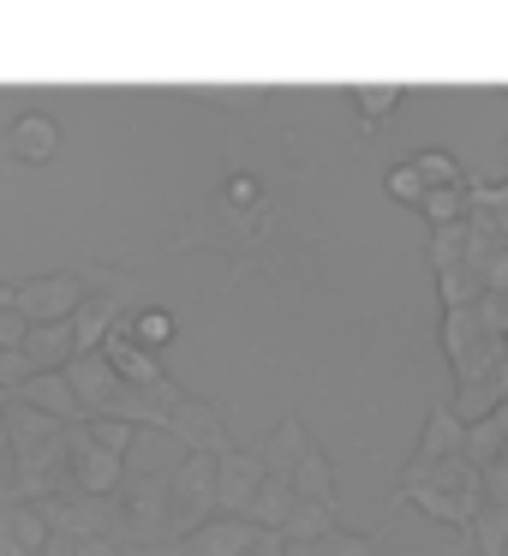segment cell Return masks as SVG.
<instances>
[{
  "label": "cell",
  "instance_id": "obj_11",
  "mask_svg": "<svg viewBox=\"0 0 508 556\" xmlns=\"http://www.w3.org/2000/svg\"><path fill=\"white\" fill-rule=\"evenodd\" d=\"M13 401H25V407L49 413V419H61V425H90V413H85V401H78V389L66 383V371L30 377L25 389H13Z\"/></svg>",
  "mask_w": 508,
  "mask_h": 556
},
{
  "label": "cell",
  "instance_id": "obj_13",
  "mask_svg": "<svg viewBox=\"0 0 508 556\" xmlns=\"http://www.w3.org/2000/svg\"><path fill=\"white\" fill-rule=\"evenodd\" d=\"M257 455H264V467H269V472L293 479V472H300V460L312 455V437H305V425H300V419H281L276 431H269V443L257 448Z\"/></svg>",
  "mask_w": 508,
  "mask_h": 556
},
{
  "label": "cell",
  "instance_id": "obj_21",
  "mask_svg": "<svg viewBox=\"0 0 508 556\" xmlns=\"http://www.w3.org/2000/svg\"><path fill=\"white\" fill-rule=\"evenodd\" d=\"M126 329H132V336L144 341L150 353H162V348H168V341H174V329H180V324H174L168 312H156V305H138V312L126 317Z\"/></svg>",
  "mask_w": 508,
  "mask_h": 556
},
{
  "label": "cell",
  "instance_id": "obj_20",
  "mask_svg": "<svg viewBox=\"0 0 508 556\" xmlns=\"http://www.w3.org/2000/svg\"><path fill=\"white\" fill-rule=\"evenodd\" d=\"M412 168L424 174V186H431V192H443V186H472L467 168H460L448 150H419V156H412Z\"/></svg>",
  "mask_w": 508,
  "mask_h": 556
},
{
  "label": "cell",
  "instance_id": "obj_15",
  "mask_svg": "<svg viewBox=\"0 0 508 556\" xmlns=\"http://www.w3.org/2000/svg\"><path fill=\"white\" fill-rule=\"evenodd\" d=\"M329 532H341V508H329V503H300L288 515V527H281V539L288 544H317V539H329Z\"/></svg>",
  "mask_w": 508,
  "mask_h": 556
},
{
  "label": "cell",
  "instance_id": "obj_27",
  "mask_svg": "<svg viewBox=\"0 0 508 556\" xmlns=\"http://www.w3.org/2000/svg\"><path fill=\"white\" fill-rule=\"evenodd\" d=\"M252 556H293V551H288V539H281V532H257Z\"/></svg>",
  "mask_w": 508,
  "mask_h": 556
},
{
  "label": "cell",
  "instance_id": "obj_7",
  "mask_svg": "<svg viewBox=\"0 0 508 556\" xmlns=\"http://www.w3.org/2000/svg\"><path fill=\"white\" fill-rule=\"evenodd\" d=\"M257 532L264 527H252L245 515H216V520H204L192 539H174L168 556H252Z\"/></svg>",
  "mask_w": 508,
  "mask_h": 556
},
{
  "label": "cell",
  "instance_id": "obj_12",
  "mask_svg": "<svg viewBox=\"0 0 508 556\" xmlns=\"http://www.w3.org/2000/svg\"><path fill=\"white\" fill-rule=\"evenodd\" d=\"M467 455V425H460L455 407H436L431 419H424V437H419V455H412V472L424 467H443V460Z\"/></svg>",
  "mask_w": 508,
  "mask_h": 556
},
{
  "label": "cell",
  "instance_id": "obj_26",
  "mask_svg": "<svg viewBox=\"0 0 508 556\" xmlns=\"http://www.w3.org/2000/svg\"><path fill=\"white\" fill-rule=\"evenodd\" d=\"M25 312H18V305H13V312H0V353H13L18 348V341H25Z\"/></svg>",
  "mask_w": 508,
  "mask_h": 556
},
{
  "label": "cell",
  "instance_id": "obj_22",
  "mask_svg": "<svg viewBox=\"0 0 508 556\" xmlns=\"http://www.w3.org/2000/svg\"><path fill=\"white\" fill-rule=\"evenodd\" d=\"M389 198H401V204H412V210H424V198H431V186H424V174L412 168V162H401V168H389Z\"/></svg>",
  "mask_w": 508,
  "mask_h": 556
},
{
  "label": "cell",
  "instance_id": "obj_30",
  "mask_svg": "<svg viewBox=\"0 0 508 556\" xmlns=\"http://www.w3.org/2000/svg\"><path fill=\"white\" fill-rule=\"evenodd\" d=\"M496 300H503V336H508V293H496Z\"/></svg>",
  "mask_w": 508,
  "mask_h": 556
},
{
  "label": "cell",
  "instance_id": "obj_33",
  "mask_svg": "<svg viewBox=\"0 0 508 556\" xmlns=\"http://www.w3.org/2000/svg\"><path fill=\"white\" fill-rule=\"evenodd\" d=\"M0 520H7V508H0Z\"/></svg>",
  "mask_w": 508,
  "mask_h": 556
},
{
  "label": "cell",
  "instance_id": "obj_6",
  "mask_svg": "<svg viewBox=\"0 0 508 556\" xmlns=\"http://www.w3.org/2000/svg\"><path fill=\"white\" fill-rule=\"evenodd\" d=\"M269 467L257 448H233L216 460V515H252L257 491H264Z\"/></svg>",
  "mask_w": 508,
  "mask_h": 556
},
{
  "label": "cell",
  "instance_id": "obj_3",
  "mask_svg": "<svg viewBox=\"0 0 508 556\" xmlns=\"http://www.w3.org/2000/svg\"><path fill=\"white\" fill-rule=\"evenodd\" d=\"M85 300H90V288H85V276H78L73 264L54 269V276L25 281V288L13 293V305L25 312V324H66V317H78Z\"/></svg>",
  "mask_w": 508,
  "mask_h": 556
},
{
  "label": "cell",
  "instance_id": "obj_17",
  "mask_svg": "<svg viewBox=\"0 0 508 556\" xmlns=\"http://www.w3.org/2000/svg\"><path fill=\"white\" fill-rule=\"evenodd\" d=\"M0 527L13 532V539L25 544L30 556H42V544L54 539V527L42 520V508H37V503H18V508H7V520H0Z\"/></svg>",
  "mask_w": 508,
  "mask_h": 556
},
{
  "label": "cell",
  "instance_id": "obj_14",
  "mask_svg": "<svg viewBox=\"0 0 508 556\" xmlns=\"http://www.w3.org/2000/svg\"><path fill=\"white\" fill-rule=\"evenodd\" d=\"M300 508V491H293V479H281V472H269L264 479V491H257V503H252V527H264V532H281L288 527V515Z\"/></svg>",
  "mask_w": 508,
  "mask_h": 556
},
{
  "label": "cell",
  "instance_id": "obj_16",
  "mask_svg": "<svg viewBox=\"0 0 508 556\" xmlns=\"http://www.w3.org/2000/svg\"><path fill=\"white\" fill-rule=\"evenodd\" d=\"M293 491H300V503H329V508L341 503V496H335V467H329L323 448H312V455L300 460V472H293Z\"/></svg>",
  "mask_w": 508,
  "mask_h": 556
},
{
  "label": "cell",
  "instance_id": "obj_18",
  "mask_svg": "<svg viewBox=\"0 0 508 556\" xmlns=\"http://www.w3.org/2000/svg\"><path fill=\"white\" fill-rule=\"evenodd\" d=\"M508 448V425H503V413H496V419H484V425H467V460L472 467H491L496 455H503Z\"/></svg>",
  "mask_w": 508,
  "mask_h": 556
},
{
  "label": "cell",
  "instance_id": "obj_10",
  "mask_svg": "<svg viewBox=\"0 0 508 556\" xmlns=\"http://www.w3.org/2000/svg\"><path fill=\"white\" fill-rule=\"evenodd\" d=\"M18 348L30 359V377H49V371H66L78 359V329H73V317L66 324H30Z\"/></svg>",
  "mask_w": 508,
  "mask_h": 556
},
{
  "label": "cell",
  "instance_id": "obj_25",
  "mask_svg": "<svg viewBox=\"0 0 508 556\" xmlns=\"http://www.w3.org/2000/svg\"><path fill=\"white\" fill-rule=\"evenodd\" d=\"M479 479H484V496H491V503H508V448L479 472Z\"/></svg>",
  "mask_w": 508,
  "mask_h": 556
},
{
  "label": "cell",
  "instance_id": "obj_28",
  "mask_svg": "<svg viewBox=\"0 0 508 556\" xmlns=\"http://www.w3.org/2000/svg\"><path fill=\"white\" fill-rule=\"evenodd\" d=\"M491 383H496V395H503V407H508V359H503V365H496V371H491Z\"/></svg>",
  "mask_w": 508,
  "mask_h": 556
},
{
  "label": "cell",
  "instance_id": "obj_29",
  "mask_svg": "<svg viewBox=\"0 0 508 556\" xmlns=\"http://www.w3.org/2000/svg\"><path fill=\"white\" fill-rule=\"evenodd\" d=\"M13 293H18L13 281H0V312H13Z\"/></svg>",
  "mask_w": 508,
  "mask_h": 556
},
{
  "label": "cell",
  "instance_id": "obj_32",
  "mask_svg": "<svg viewBox=\"0 0 508 556\" xmlns=\"http://www.w3.org/2000/svg\"><path fill=\"white\" fill-rule=\"evenodd\" d=\"M503 162H508V144H503Z\"/></svg>",
  "mask_w": 508,
  "mask_h": 556
},
{
  "label": "cell",
  "instance_id": "obj_8",
  "mask_svg": "<svg viewBox=\"0 0 508 556\" xmlns=\"http://www.w3.org/2000/svg\"><path fill=\"white\" fill-rule=\"evenodd\" d=\"M102 353H109V365H114V371H120L132 389H156V395H168V389H174V377H168V365H162V353H150L126 324L114 329L109 341H102Z\"/></svg>",
  "mask_w": 508,
  "mask_h": 556
},
{
  "label": "cell",
  "instance_id": "obj_9",
  "mask_svg": "<svg viewBox=\"0 0 508 556\" xmlns=\"http://www.w3.org/2000/svg\"><path fill=\"white\" fill-rule=\"evenodd\" d=\"M7 156L13 162H30V168H49L61 156V121L42 109H25L7 121Z\"/></svg>",
  "mask_w": 508,
  "mask_h": 556
},
{
  "label": "cell",
  "instance_id": "obj_2",
  "mask_svg": "<svg viewBox=\"0 0 508 556\" xmlns=\"http://www.w3.org/2000/svg\"><path fill=\"white\" fill-rule=\"evenodd\" d=\"M42 520H49L61 539L90 544V539H120L126 527V503L120 496H42Z\"/></svg>",
  "mask_w": 508,
  "mask_h": 556
},
{
  "label": "cell",
  "instance_id": "obj_4",
  "mask_svg": "<svg viewBox=\"0 0 508 556\" xmlns=\"http://www.w3.org/2000/svg\"><path fill=\"white\" fill-rule=\"evenodd\" d=\"M174 443L180 448H198V455H233V431H228V419H221V407L216 401H204V395H186V401H174Z\"/></svg>",
  "mask_w": 508,
  "mask_h": 556
},
{
  "label": "cell",
  "instance_id": "obj_5",
  "mask_svg": "<svg viewBox=\"0 0 508 556\" xmlns=\"http://www.w3.org/2000/svg\"><path fill=\"white\" fill-rule=\"evenodd\" d=\"M66 467H73V479L85 496H120V484H126V455L102 448L90 425L73 431V460H66Z\"/></svg>",
  "mask_w": 508,
  "mask_h": 556
},
{
  "label": "cell",
  "instance_id": "obj_24",
  "mask_svg": "<svg viewBox=\"0 0 508 556\" xmlns=\"http://www.w3.org/2000/svg\"><path fill=\"white\" fill-rule=\"evenodd\" d=\"M353 102L365 109V121H383V114L401 102V85H359V90H353Z\"/></svg>",
  "mask_w": 508,
  "mask_h": 556
},
{
  "label": "cell",
  "instance_id": "obj_19",
  "mask_svg": "<svg viewBox=\"0 0 508 556\" xmlns=\"http://www.w3.org/2000/svg\"><path fill=\"white\" fill-rule=\"evenodd\" d=\"M472 544L484 556H503L508 551V503H484L479 520H472Z\"/></svg>",
  "mask_w": 508,
  "mask_h": 556
},
{
  "label": "cell",
  "instance_id": "obj_1",
  "mask_svg": "<svg viewBox=\"0 0 508 556\" xmlns=\"http://www.w3.org/2000/svg\"><path fill=\"white\" fill-rule=\"evenodd\" d=\"M443 348L455 359V377L472 383V377H491L496 365L508 359V336H503V300L484 293L479 305H455L443 317Z\"/></svg>",
  "mask_w": 508,
  "mask_h": 556
},
{
  "label": "cell",
  "instance_id": "obj_23",
  "mask_svg": "<svg viewBox=\"0 0 508 556\" xmlns=\"http://www.w3.org/2000/svg\"><path fill=\"white\" fill-rule=\"evenodd\" d=\"M90 431H97L102 448H114V455L132 460L138 455V425H120V419H90Z\"/></svg>",
  "mask_w": 508,
  "mask_h": 556
},
{
  "label": "cell",
  "instance_id": "obj_31",
  "mask_svg": "<svg viewBox=\"0 0 508 556\" xmlns=\"http://www.w3.org/2000/svg\"><path fill=\"white\" fill-rule=\"evenodd\" d=\"M503 425H508V407H503Z\"/></svg>",
  "mask_w": 508,
  "mask_h": 556
}]
</instances>
